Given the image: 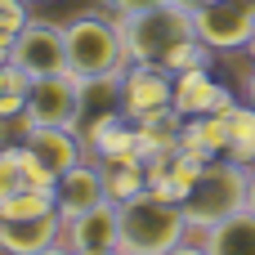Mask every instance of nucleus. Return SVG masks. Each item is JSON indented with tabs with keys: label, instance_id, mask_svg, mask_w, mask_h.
<instances>
[{
	"label": "nucleus",
	"instance_id": "nucleus-21",
	"mask_svg": "<svg viewBox=\"0 0 255 255\" xmlns=\"http://www.w3.org/2000/svg\"><path fill=\"white\" fill-rule=\"evenodd\" d=\"M27 0H0V58H9V49H13V40H18V31L27 27Z\"/></svg>",
	"mask_w": 255,
	"mask_h": 255
},
{
	"label": "nucleus",
	"instance_id": "nucleus-18",
	"mask_svg": "<svg viewBox=\"0 0 255 255\" xmlns=\"http://www.w3.org/2000/svg\"><path fill=\"white\" fill-rule=\"evenodd\" d=\"M224 121H229V152L224 157H233L242 166H255V103H247V108L233 103L224 112Z\"/></svg>",
	"mask_w": 255,
	"mask_h": 255
},
{
	"label": "nucleus",
	"instance_id": "nucleus-22",
	"mask_svg": "<svg viewBox=\"0 0 255 255\" xmlns=\"http://www.w3.org/2000/svg\"><path fill=\"white\" fill-rule=\"evenodd\" d=\"M152 4H166V0H108L112 13H139V9H152Z\"/></svg>",
	"mask_w": 255,
	"mask_h": 255
},
{
	"label": "nucleus",
	"instance_id": "nucleus-11",
	"mask_svg": "<svg viewBox=\"0 0 255 255\" xmlns=\"http://www.w3.org/2000/svg\"><path fill=\"white\" fill-rule=\"evenodd\" d=\"M54 202H58V215H63V220H76L81 211H90V206L108 202L103 166H99V161H81V166L63 170V175H58V184H54Z\"/></svg>",
	"mask_w": 255,
	"mask_h": 255
},
{
	"label": "nucleus",
	"instance_id": "nucleus-10",
	"mask_svg": "<svg viewBox=\"0 0 255 255\" xmlns=\"http://www.w3.org/2000/svg\"><path fill=\"white\" fill-rule=\"evenodd\" d=\"M63 242H67L76 255L121 247V202H112V197H108V202H99V206L81 211L76 220H67V224H63Z\"/></svg>",
	"mask_w": 255,
	"mask_h": 255
},
{
	"label": "nucleus",
	"instance_id": "nucleus-19",
	"mask_svg": "<svg viewBox=\"0 0 255 255\" xmlns=\"http://www.w3.org/2000/svg\"><path fill=\"white\" fill-rule=\"evenodd\" d=\"M27 99H31V76H27L18 63L0 58V121L22 117V112H27Z\"/></svg>",
	"mask_w": 255,
	"mask_h": 255
},
{
	"label": "nucleus",
	"instance_id": "nucleus-28",
	"mask_svg": "<svg viewBox=\"0 0 255 255\" xmlns=\"http://www.w3.org/2000/svg\"><path fill=\"white\" fill-rule=\"evenodd\" d=\"M247 54H251V58H255V36H251V45H247Z\"/></svg>",
	"mask_w": 255,
	"mask_h": 255
},
{
	"label": "nucleus",
	"instance_id": "nucleus-25",
	"mask_svg": "<svg viewBox=\"0 0 255 255\" xmlns=\"http://www.w3.org/2000/svg\"><path fill=\"white\" fill-rule=\"evenodd\" d=\"M247 103H255V67H251V76H247Z\"/></svg>",
	"mask_w": 255,
	"mask_h": 255
},
{
	"label": "nucleus",
	"instance_id": "nucleus-13",
	"mask_svg": "<svg viewBox=\"0 0 255 255\" xmlns=\"http://www.w3.org/2000/svg\"><path fill=\"white\" fill-rule=\"evenodd\" d=\"M233 108V94L224 85L211 81V67L202 72H184L175 76V112L188 121V117H211V112H229Z\"/></svg>",
	"mask_w": 255,
	"mask_h": 255
},
{
	"label": "nucleus",
	"instance_id": "nucleus-27",
	"mask_svg": "<svg viewBox=\"0 0 255 255\" xmlns=\"http://www.w3.org/2000/svg\"><path fill=\"white\" fill-rule=\"evenodd\" d=\"M85 255H121V251H117V247H112V251H85Z\"/></svg>",
	"mask_w": 255,
	"mask_h": 255
},
{
	"label": "nucleus",
	"instance_id": "nucleus-4",
	"mask_svg": "<svg viewBox=\"0 0 255 255\" xmlns=\"http://www.w3.org/2000/svg\"><path fill=\"white\" fill-rule=\"evenodd\" d=\"M130 67L126 40H121V22L117 13H76L67 22V72L81 81H99V76H117Z\"/></svg>",
	"mask_w": 255,
	"mask_h": 255
},
{
	"label": "nucleus",
	"instance_id": "nucleus-8",
	"mask_svg": "<svg viewBox=\"0 0 255 255\" xmlns=\"http://www.w3.org/2000/svg\"><path fill=\"white\" fill-rule=\"evenodd\" d=\"M22 148H27L54 179H58L63 170L81 166L85 152H90L85 134H81V130H67V126H22Z\"/></svg>",
	"mask_w": 255,
	"mask_h": 255
},
{
	"label": "nucleus",
	"instance_id": "nucleus-2",
	"mask_svg": "<svg viewBox=\"0 0 255 255\" xmlns=\"http://www.w3.org/2000/svg\"><path fill=\"white\" fill-rule=\"evenodd\" d=\"M188 215L184 202L148 188L130 202H121V255H166L179 242H188Z\"/></svg>",
	"mask_w": 255,
	"mask_h": 255
},
{
	"label": "nucleus",
	"instance_id": "nucleus-6",
	"mask_svg": "<svg viewBox=\"0 0 255 255\" xmlns=\"http://www.w3.org/2000/svg\"><path fill=\"white\" fill-rule=\"evenodd\" d=\"M9 63H18L31 81H36V76L67 72V22L27 18V27L18 31V40H13V49H9Z\"/></svg>",
	"mask_w": 255,
	"mask_h": 255
},
{
	"label": "nucleus",
	"instance_id": "nucleus-15",
	"mask_svg": "<svg viewBox=\"0 0 255 255\" xmlns=\"http://www.w3.org/2000/svg\"><path fill=\"white\" fill-rule=\"evenodd\" d=\"M179 152H184V157H197V161L224 157V152H229V121H224V112L188 117V121H184V134H179Z\"/></svg>",
	"mask_w": 255,
	"mask_h": 255
},
{
	"label": "nucleus",
	"instance_id": "nucleus-20",
	"mask_svg": "<svg viewBox=\"0 0 255 255\" xmlns=\"http://www.w3.org/2000/svg\"><path fill=\"white\" fill-rule=\"evenodd\" d=\"M49 211H58L54 188H27V193H13L0 202V220H31V215H49Z\"/></svg>",
	"mask_w": 255,
	"mask_h": 255
},
{
	"label": "nucleus",
	"instance_id": "nucleus-3",
	"mask_svg": "<svg viewBox=\"0 0 255 255\" xmlns=\"http://www.w3.org/2000/svg\"><path fill=\"white\" fill-rule=\"evenodd\" d=\"M247 193H251V166L233 161V157H211L202 161L188 197H184V215L193 233L215 229L220 220L247 211Z\"/></svg>",
	"mask_w": 255,
	"mask_h": 255
},
{
	"label": "nucleus",
	"instance_id": "nucleus-12",
	"mask_svg": "<svg viewBox=\"0 0 255 255\" xmlns=\"http://www.w3.org/2000/svg\"><path fill=\"white\" fill-rule=\"evenodd\" d=\"M63 215H31V220H0V251L4 255H40L45 247L63 242Z\"/></svg>",
	"mask_w": 255,
	"mask_h": 255
},
{
	"label": "nucleus",
	"instance_id": "nucleus-17",
	"mask_svg": "<svg viewBox=\"0 0 255 255\" xmlns=\"http://www.w3.org/2000/svg\"><path fill=\"white\" fill-rule=\"evenodd\" d=\"M103 166V179H108V197L112 202H130L139 193L152 188V170L143 157H126V161H99Z\"/></svg>",
	"mask_w": 255,
	"mask_h": 255
},
{
	"label": "nucleus",
	"instance_id": "nucleus-7",
	"mask_svg": "<svg viewBox=\"0 0 255 255\" xmlns=\"http://www.w3.org/2000/svg\"><path fill=\"white\" fill-rule=\"evenodd\" d=\"M197 36L220 49H247L255 36V0H215L197 4Z\"/></svg>",
	"mask_w": 255,
	"mask_h": 255
},
{
	"label": "nucleus",
	"instance_id": "nucleus-24",
	"mask_svg": "<svg viewBox=\"0 0 255 255\" xmlns=\"http://www.w3.org/2000/svg\"><path fill=\"white\" fill-rule=\"evenodd\" d=\"M40 255H76V251H72L67 242H54V247H45V251H40Z\"/></svg>",
	"mask_w": 255,
	"mask_h": 255
},
{
	"label": "nucleus",
	"instance_id": "nucleus-16",
	"mask_svg": "<svg viewBox=\"0 0 255 255\" xmlns=\"http://www.w3.org/2000/svg\"><path fill=\"white\" fill-rule=\"evenodd\" d=\"M211 255H255V211H238L202 233Z\"/></svg>",
	"mask_w": 255,
	"mask_h": 255
},
{
	"label": "nucleus",
	"instance_id": "nucleus-9",
	"mask_svg": "<svg viewBox=\"0 0 255 255\" xmlns=\"http://www.w3.org/2000/svg\"><path fill=\"white\" fill-rule=\"evenodd\" d=\"M130 121H143L161 108H175V76L152 67V63H130L126 67V99H121Z\"/></svg>",
	"mask_w": 255,
	"mask_h": 255
},
{
	"label": "nucleus",
	"instance_id": "nucleus-29",
	"mask_svg": "<svg viewBox=\"0 0 255 255\" xmlns=\"http://www.w3.org/2000/svg\"><path fill=\"white\" fill-rule=\"evenodd\" d=\"M193 4H215V0H193Z\"/></svg>",
	"mask_w": 255,
	"mask_h": 255
},
{
	"label": "nucleus",
	"instance_id": "nucleus-23",
	"mask_svg": "<svg viewBox=\"0 0 255 255\" xmlns=\"http://www.w3.org/2000/svg\"><path fill=\"white\" fill-rule=\"evenodd\" d=\"M166 255H211V251H206V242H202V247H193V242H179L175 251H166Z\"/></svg>",
	"mask_w": 255,
	"mask_h": 255
},
{
	"label": "nucleus",
	"instance_id": "nucleus-26",
	"mask_svg": "<svg viewBox=\"0 0 255 255\" xmlns=\"http://www.w3.org/2000/svg\"><path fill=\"white\" fill-rule=\"evenodd\" d=\"M247 211H255V166H251V193H247Z\"/></svg>",
	"mask_w": 255,
	"mask_h": 255
},
{
	"label": "nucleus",
	"instance_id": "nucleus-5",
	"mask_svg": "<svg viewBox=\"0 0 255 255\" xmlns=\"http://www.w3.org/2000/svg\"><path fill=\"white\" fill-rule=\"evenodd\" d=\"M85 121V85L72 72H54V76H36L31 81V99L22 112V126H67L81 130Z\"/></svg>",
	"mask_w": 255,
	"mask_h": 255
},
{
	"label": "nucleus",
	"instance_id": "nucleus-1",
	"mask_svg": "<svg viewBox=\"0 0 255 255\" xmlns=\"http://www.w3.org/2000/svg\"><path fill=\"white\" fill-rule=\"evenodd\" d=\"M121 22V40L130 63H152L166 67L175 49H184L197 36V4L193 0H166L139 13H117Z\"/></svg>",
	"mask_w": 255,
	"mask_h": 255
},
{
	"label": "nucleus",
	"instance_id": "nucleus-14",
	"mask_svg": "<svg viewBox=\"0 0 255 255\" xmlns=\"http://www.w3.org/2000/svg\"><path fill=\"white\" fill-rule=\"evenodd\" d=\"M58 179L22 148V143H9L0 148V202L13 197V193H27V188H54Z\"/></svg>",
	"mask_w": 255,
	"mask_h": 255
}]
</instances>
